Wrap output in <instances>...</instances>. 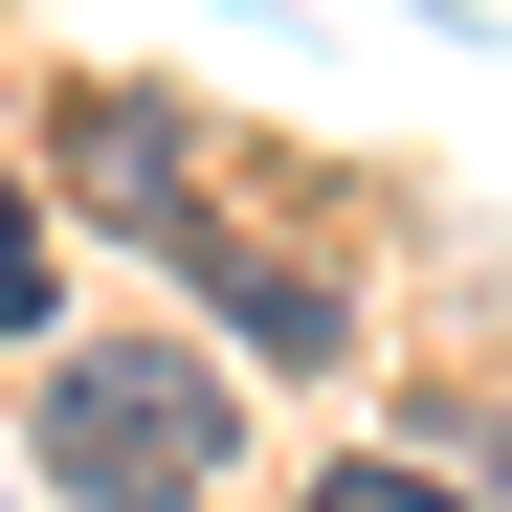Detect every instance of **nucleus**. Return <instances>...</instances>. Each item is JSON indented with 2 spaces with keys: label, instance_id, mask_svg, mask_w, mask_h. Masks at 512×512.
Wrapping results in <instances>:
<instances>
[{
  "label": "nucleus",
  "instance_id": "nucleus-1",
  "mask_svg": "<svg viewBox=\"0 0 512 512\" xmlns=\"http://www.w3.org/2000/svg\"><path fill=\"white\" fill-rule=\"evenodd\" d=\"M223 446H245V401L179 357V334H112V357H67V379H45V468L90 490V512H201Z\"/></svg>",
  "mask_w": 512,
  "mask_h": 512
},
{
  "label": "nucleus",
  "instance_id": "nucleus-3",
  "mask_svg": "<svg viewBox=\"0 0 512 512\" xmlns=\"http://www.w3.org/2000/svg\"><path fill=\"white\" fill-rule=\"evenodd\" d=\"M0 334H45V179L0 156Z\"/></svg>",
  "mask_w": 512,
  "mask_h": 512
},
{
  "label": "nucleus",
  "instance_id": "nucleus-4",
  "mask_svg": "<svg viewBox=\"0 0 512 512\" xmlns=\"http://www.w3.org/2000/svg\"><path fill=\"white\" fill-rule=\"evenodd\" d=\"M312 512H468L446 468H312Z\"/></svg>",
  "mask_w": 512,
  "mask_h": 512
},
{
  "label": "nucleus",
  "instance_id": "nucleus-5",
  "mask_svg": "<svg viewBox=\"0 0 512 512\" xmlns=\"http://www.w3.org/2000/svg\"><path fill=\"white\" fill-rule=\"evenodd\" d=\"M490 468H512V401H490Z\"/></svg>",
  "mask_w": 512,
  "mask_h": 512
},
{
  "label": "nucleus",
  "instance_id": "nucleus-2",
  "mask_svg": "<svg viewBox=\"0 0 512 512\" xmlns=\"http://www.w3.org/2000/svg\"><path fill=\"white\" fill-rule=\"evenodd\" d=\"M67 201H90V223H134V245H179V112H156V90H67Z\"/></svg>",
  "mask_w": 512,
  "mask_h": 512
}]
</instances>
